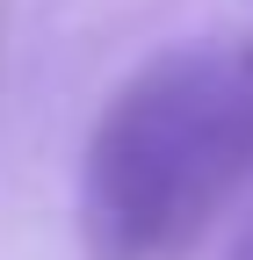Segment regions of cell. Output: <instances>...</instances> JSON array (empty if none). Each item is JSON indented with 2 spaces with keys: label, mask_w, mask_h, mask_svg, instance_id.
I'll use <instances>...</instances> for the list:
<instances>
[{
  "label": "cell",
  "mask_w": 253,
  "mask_h": 260,
  "mask_svg": "<svg viewBox=\"0 0 253 260\" xmlns=\"http://www.w3.org/2000/svg\"><path fill=\"white\" fill-rule=\"evenodd\" d=\"M253 181V44H188L131 73L80 152V246L181 260Z\"/></svg>",
  "instance_id": "obj_1"
},
{
  "label": "cell",
  "mask_w": 253,
  "mask_h": 260,
  "mask_svg": "<svg viewBox=\"0 0 253 260\" xmlns=\"http://www.w3.org/2000/svg\"><path fill=\"white\" fill-rule=\"evenodd\" d=\"M225 260H253V217L239 224V239H232V253H225Z\"/></svg>",
  "instance_id": "obj_2"
}]
</instances>
